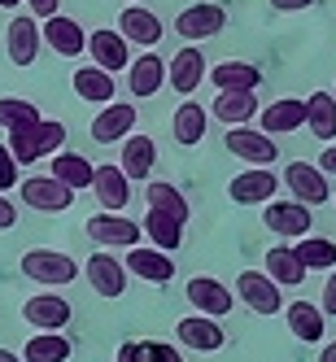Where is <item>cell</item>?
<instances>
[{"label":"cell","mask_w":336,"mask_h":362,"mask_svg":"<svg viewBox=\"0 0 336 362\" xmlns=\"http://www.w3.org/2000/svg\"><path fill=\"white\" fill-rule=\"evenodd\" d=\"M205 74H210V83L219 92H257L262 88V70H257L253 62H219Z\"/></svg>","instance_id":"obj_24"},{"label":"cell","mask_w":336,"mask_h":362,"mask_svg":"<svg viewBox=\"0 0 336 362\" xmlns=\"http://www.w3.org/2000/svg\"><path fill=\"white\" fill-rule=\"evenodd\" d=\"M236 297L253 310V315H279V310H284L279 288H275L262 271H241L236 275Z\"/></svg>","instance_id":"obj_12"},{"label":"cell","mask_w":336,"mask_h":362,"mask_svg":"<svg viewBox=\"0 0 336 362\" xmlns=\"http://www.w3.org/2000/svg\"><path fill=\"white\" fill-rule=\"evenodd\" d=\"M0 5H5V9H18V5H22V0H0Z\"/></svg>","instance_id":"obj_49"},{"label":"cell","mask_w":336,"mask_h":362,"mask_svg":"<svg viewBox=\"0 0 336 362\" xmlns=\"http://www.w3.org/2000/svg\"><path fill=\"white\" fill-rule=\"evenodd\" d=\"M319 362H336V341H328V345L319 349Z\"/></svg>","instance_id":"obj_47"},{"label":"cell","mask_w":336,"mask_h":362,"mask_svg":"<svg viewBox=\"0 0 336 362\" xmlns=\"http://www.w3.org/2000/svg\"><path fill=\"white\" fill-rule=\"evenodd\" d=\"M83 53H92L96 70H105V74H118V70L132 66V48H127V40L118 31H92Z\"/></svg>","instance_id":"obj_20"},{"label":"cell","mask_w":336,"mask_h":362,"mask_svg":"<svg viewBox=\"0 0 336 362\" xmlns=\"http://www.w3.org/2000/svg\"><path fill=\"white\" fill-rule=\"evenodd\" d=\"M122 271H132L136 279H144V284H170L175 279V257L170 253H162V249H127V262H122Z\"/></svg>","instance_id":"obj_21"},{"label":"cell","mask_w":336,"mask_h":362,"mask_svg":"<svg viewBox=\"0 0 336 362\" xmlns=\"http://www.w3.org/2000/svg\"><path fill=\"white\" fill-rule=\"evenodd\" d=\"M275 288H297V284H306V271H301V262L293 257V249L289 245H275L271 253H267V271H262Z\"/></svg>","instance_id":"obj_35"},{"label":"cell","mask_w":336,"mask_h":362,"mask_svg":"<svg viewBox=\"0 0 336 362\" xmlns=\"http://www.w3.org/2000/svg\"><path fill=\"white\" fill-rule=\"evenodd\" d=\"M5 53L22 70L35 66V57H40V22L35 18H27V13L9 18V27H5Z\"/></svg>","instance_id":"obj_11"},{"label":"cell","mask_w":336,"mask_h":362,"mask_svg":"<svg viewBox=\"0 0 336 362\" xmlns=\"http://www.w3.org/2000/svg\"><path fill=\"white\" fill-rule=\"evenodd\" d=\"M140 231H144V236L158 245L162 253H175L179 245H184V223H175L170 214H158V210H149V214H144Z\"/></svg>","instance_id":"obj_37"},{"label":"cell","mask_w":336,"mask_h":362,"mask_svg":"<svg viewBox=\"0 0 336 362\" xmlns=\"http://www.w3.org/2000/svg\"><path fill=\"white\" fill-rule=\"evenodd\" d=\"M284 319H289V332L306 345H319L323 341V310L310 305V301H293L284 305Z\"/></svg>","instance_id":"obj_32"},{"label":"cell","mask_w":336,"mask_h":362,"mask_svg":"<svg viewBox=\"0 0 336 362\" xmlns=\"http://www.w3.org/2000/svg\"><path fill=\"white\" fill-rule=\"evenodd\" d=\"M18 162L9 158V148L5 144H0V192H9V188H18Z\"/></svg>","instance_id":"obj_39"},{"label":"cell","mask_w":336,"mask_h":362,"mask_svg":"<svg viewBox=\"0 0 336 362\" xmlns=\"http://www.w3.org/2000/svg\"><path fill=\"white\" fill-rule=\"evenodd\" d=\"M332 100H336V92H332Z\"/></svg>","instance_id":"obj_51"},{"label":"cell","mask_w":336,"mask_h":362,"mask_svg":"<svg viewBox=\"0 0 336 362\" xmlns=\"http://www.w3.org/2000/svg\"><path fill=\"white\" fill-rule=\"evenodd\" d=\"M214 118L227 127H245L257 118V96L253 92H219L214 96Z\"/></svg>","instance_id":"obj_34"},{"label":"cell","mask_w":336,"mask_h":362,"mask_svg":"<svg viewBox=\"0 0 336 362\" xmlns=\"http://www.w3.org/2000/svg\"><path fill=\"white\" fill-rule=\"evenodd\" d=\"M315 166H319L323 175H336V144H328V148L319 153V162H315Z\"/></svg>","instance_id":"obj_46"},{"label":"cell","mask_w":336,"mask_h":362,"mask_svg":"<svg viewBox=\"0 0 336 362\" xmlns=\"http://www.w3.org/2000/svg\"><path fill=\"white\" fill-rule=\"evenodd\" d=\"M132 96H158L166 88V62L158 53H144V57H132Z\"/></svg>","instance_id":"obj_29"},{"label":"cell","mask_w":336,"mask_h":362,"mask_svg":"<svg viewBox=\"0 0 336 362\" xmlns=\"http://www.w3.org/2000/svg\"><path fill=\"white\" fill-rule=\"evenodd\" d=\"M92 162L83 158V153H70V148H62V153H53V175L62 188H70V192H83V188H92Z\"/></svg>","instance_id":"obj_27"},{"label":"cell","mask_w":336,"mask_h":362,"mask_svg":"<svg viewBox=\"0 0 336 362\" xmlns=\"http://www.w3.org/2000/svg\"><path fill=\"white\" fill-rule=\"evenodd\" d=\"M223 27H227V9H223V5H188V9L175 13V31L184 35L188 44L214 40Z\"/></svg>","instance_id":"obj_5"},{"label":"cell","mask_w":336,"mask_h":362,"mask_svg":"<svg viewBox=\"0 0 336 362\" xmlns=\"http://www.w3.org/2000/svg\"><path fill=\"white\" fill-rule=\"evenodd\" d=\"M223 144H227V153H236V158L249 162V166H271L279 158V144L271 136H262V132H249V127H231Z\"/></svg>","instance_id":"obj_14"},{"label":"cell","mask_w":336,"mask_h":362,"mask_svg":"<svg viewBox=\"0 0 336 362\" xmlns=\"http://www.w3.org/2000/svg\"><path fill=\"white\" fill-rule=\"evenodd\" d=\"M0 362H22V358H18L13 349H0Z\"/></svg>","instance_id":"obj_48"},{"label":"cell","mask_w":336,"mask_h":362,"mask_svg":"<svg viewBox=\"0 0 336 362\" xmlns=\"http://www.w3.org/2000/svg\"><path fill=\"white\" fill-rule=\"evenodd\" d=\"M205 79V57H201V48L197 44H184L179 53L166 62V83L179 92V96H192Z\"/></svg>","instance_id":"obj_15"},{"label":"cell","mask_w":336,"mask_h":362,"mask_svg":"<svg viewBox=\"0 0 336 362\" xmlns=\"http://www.w3.org/2000/svg\"><path fill=\"white\" fill-rule=\"evenodd\" d=\"M144 201H149V210H158V214H170L175 223H188V214H192V205L184 201V192H179L175 184H162V179H149V188H144Z\"/></svg>","instance_id":"obj_33"},{"label":"cell","mask_w":336,"mask_h":362,"mask_svg":"<svg viewBox=\"0 0 336 362\" xmlns=\"http://www.w3.org/2000/svg\"><path fill=\"white\" fill-rule=\"evenodd\" d=\"M332 205H336V201H332Z\"/></svg>","instance_id":"obj_52"},{"label":"cell","mask_w":336,"mask_h":362,"mask_svg":"<svg viewBox=\"0 0 336 362\" xmlns=\"http://www.w3.org/2000/svg\"><path fill=\"white\" fill-rule=\"evenodd\" d=\"M162 18L158 13H149V9H140V5H127L122 13H118V35L122 40H132V44H144V48H153L162 40Z\"/></svg>","instance_id":"obj_22"},{"label":"cell","mask_w":336,"mask_h":362,"mask_svg":"<svg viewBox=\"0 0 336 362\" xmlns=\"http://www.w3.org/2000/svg\"><path fill=\"white\" fill-rule=\"evenodd\" d=\"M22 275L35 284H48V288H66V284L79 279V262L57 249H27L22 253Z\"/></svg>","instance_id":"obj_2"},{"label":"cell","mask_w":336,"mask_h":362,"mask_svg":"<svg viewBox=\"0 0 336 362\" xmlns=\"http://www.w3.org/2000/svg\"><path fill=\"white\" fill-rule=\"evenodd\" d=\"M27 5H31L35 18H53V13H62V0H27Z\"/></svg>","instance_id":"obj_45"},{"label":"cell","mask_w":336,"mask_h":362,"mask_svg":"<svg viewBox=\"0 0 336 362\" xmlns=\"http://www.w3.org/2000/svg\"><path fill=\"white\" fill-rule=\"evenodd\" d=\"M92 188H96V201L105 205V214H118L127 201H132V179H127L118 166H96L92 170Z\"/></svg>","instance_id":"obj_23"},{"label":"cell","mask_w":336,"mask_h":362,"mask_svg":"<svg viewBox=\"0 0 336 362\" xmlns=\"http://www.w3.org/2000/svg\"><path fill=\"white\" fill-rule=\"evenodd\" d=\"M149 362H184V358H179V349L166 345V341H149Z\"/></svg>","instance_id":"obj_41"},{"label":"cell","mask_w":336,"mask_h":362,"mask_svg":"<svg viewBox=\"0 0 336 362\" xmlns=\"http://www.w3.org/2000/svg\"><path fill=\"white\" fill-rule=\"evenodd\" d=\"M83 231H88L96 245H105V249H136V245L144 240L140 223L127 218V214H92Z\"/></svg>","instance_id":"obj_4"},{"label":"cell","mask_w":336,"mask_h":362,"mask_svg":"<svg viewBox=\"0 0 336 362\" xmlns=\"http://www.w3.org/2000/svg\"><path fill=\"white\" fill-rule=\"evenodd\" d=\"M188 301L197 305V315L205 319H223L236 310V297H231V288L223 279H210V275H192L188 279Z\"/></svg>","instance_id":"obj_6"},{"label":"cell","mask_w":336,"mask_h":362,"mask_svg":"<svg viewBox=\"0 0 336 362\" xmlns=\"http://www.w3.org/2000/svg\"><path fill=\"white\" fill-rule=\"evenodd\" d=\"M31 122H40L35 100H27V96H0V127H5V132H13V127H31Z\"/></svg>","instance_id":"obj_38"},{"label":"cell","mask_w":336,"mask_h":362,"mask_svg":"<svg viewBox=\"0 0 336 362\" xmlns=\"http://www.w3.org/2000/svg\"><path fill=\"white\" fill-rule=\"evenodd\" d=\"M284 184H289L293 201H297V205H306V210H315V205L332 201V192H328V175H323L319 166H306V162H293L289 170H284Z\"/></svg>","instance_id":"obj_8"},{"label":"cell","mask_w":336,"mask_h":362,"mask_svg":"<svg viewBox=\"0 0 336 362\" xmlns=\"http://www.w3.org/2000/svg\"><path fill=\"white\" fill-rule=\"evenodd\" d=\"M153 166H158V144L149 136H127L122 140V158H118V170L127 179H149Z\"/></svg>","instance_id":"obj_25"},{"label":"cell","mask_w":336,"mask_h":362,"mask_svg":"<svg viewBox=\"0 0 336 362\" xmlns=\"http://www.w3.org/2000/svg\"><path fill=\"white\" fill-rule=\"evenodd\" d=\"M262 223L275 231V236H310V227H315V210H306L297 201H267L262 205Z\"/></svg>","instance_id":"obj_10"},{"label":"cell","mask_w":336,"mask_h":362,"mask_svg":"<svg viewBox=\"0 0 336 362\" xmlns=\"http://www.w3.org/2000/svg\"><path fill=\"white\" fill-rule=\"evenodd\" d=\"M13 223H18V205H13L5 192H0V231H9Z\"/></svg>","instance_id":"obj_43"},{"label":"cell","mask_w":336,"mask_h":362,"mask_svg":"<svg viewBox=\"0 0 336 362\" xmlns=\"http://www.w3.org/2000/svg\"><path fill=\"white\" fill-rule=\"evenodd\" d=\"M5 148H9V158H13L18 166H35L40 158H53V153L66 148V122L40 118V122H31V127H13Z\"/></svg>","instance_id":"obj_1"},{"label":"cell","mask_w":336,"mask_h":362,"mask_svg":"<svg viewBox=\"0 0 336 362\" xmlns=\"http://www.w3.org/2000/svg\"><path fill=\"white\" fill-rule=\"evenodd\" d=\"M310 5H319V0H271L275 13H301V9H310Z\"/></svg>","instance_id":"obj_44"},{"label":"cell","mask_w":336,"mask_h":362,"mask_svg":"<svg viewBox=\"0 0 336 362\" xmlns=\"http://www.w3.org/2000/svg\"><path fill=\"white\" fill-rule=\"evenodd\" d=\"M74 96L88 100V105H110V100L118 96V83H114V74L105 70H96V66H79L74 70Z\"/></svg>","instance_id":"obj_26"},{"label":"cell","mask_w":336,"mask_h":362,"mask_svg":"<svg viewBox=\"0 0 336 362\" xmlns=\"http://www.w3.org/2000/svg\"><path fill=\"white\" fill-rule=\"evenodd\" d=\"M127 5H136V0H127Z\"/></svg>","instance_id":"obj_50"},{"label":"cell","mask_w":336,"mask_h":362,"mask_svg":"<svg viewBox=\"0 0 336 362\" xmlns=\"http://www.w3.org/2000/svg\"><path fill=\"white\" fill-rule=\"evenodd\" d=\"M114 362H149V341H122Z\"/></svg>","instance_id":"obj_40"},{"label":"cell","mask_w":336,"mask_h":362,"mask_svg":"<svg viewBox=\"0 0 336 362\" xmlns=\"http://www.w3.org/2000/svg\"><path fill=\"white\" fill-rule=\"evenodd\" d=\"M205 127H210V114H205L197 100H184V105L175 110V118H170L175 144H184V148H192V144H201V140H205Z\"/></svg>","instance_id":"obj_30"},{"label":"cell","mask_w":336,"mask_h":362,"mask_svg":"<svg viewBox=\"0 0 336 362\" xmlns=\"http://www.w3.org/2000/svg\"><path fill=\"white\" fill-rule=\"evenodd\" d=\"M70 354L74 349H70V341H66L62 332H35L18 358L22 362H70Z\"/></svg>","instance_id":"obj_36"},{"label":"cell","mask_w":336,"mask_h":362,"mask_svg":"<svg viewBox=\"0 0 336 362\" xmlns=\"http://www.w3.org/2000/svg\"><path fill=\"white\" fill-rule=\"evenodd\" d=\"M306 127V105L297 96H279V100H271V105L257 114V132L262 136H289V132H301Z\"/></svg>","instance_id":"obj_18"},{"label":"cell","mask_w":336,"mask_h":362,"mask_svg":"<svg viewBox=\"0 0 336 362\" xmlns=\"http://www.w3.org/2000/svg\"><path fill=\"white\" fill-rule=\"evenodd\" d=\"M79 275H88V284H92V293L96 297H122L127 293V271H122V262L114 253H92L88 262L79 267Z\"/></svg>","instance_id":"obj_9"},{"label":"cell","mask_w":336,"mask_h":362,"mask_svg":"<svg viewBox=\"0 0 336 362\" xmlns=\"http://www.w3.org/2000/svg\"><path fill=\"white\" fill-rule=\"evenodd\" d=\"M136 122H140L136 105H127V100H110V105L92 118V140L96 144H122L127 136L136 132Z\"/></svg>","instance_id":"obj_7"},{"label":"cell","mask_w":336,"mask_h":362,"mask_svg":"<svg viewBox=\"0 0 336 362\" xmlns=\"http://www.w3.org/2000/svg\"><path fill=\"white\" fill-rule=\"evenodd\" d=\"M175 341H184L197 354H214L227 345V332L219 327V319H205V315H188L175 323Z\"/></svg>","instance_id":"obj_19"},{"label":"cell","mask_w":336,"mask_h":362,"mask_svg":"<svg viewBox=\"0 0 336 362\" xmlns=\"http://www.w3.org/2000/svg\"><path fill=\"white\" fill-rule=\"evenodd\" d=\"M22 319H27L35 332H62L70 323V301L57 293H35L22 301Z\"/></svg>","instance_id":"obj_13"},{"label":"cell","mask_w":336,"mask_h":362,"mask_svg":"<svg viewBox=\"0 0 336 362\" xmlns=\"http://www.w3.org/2000/svg\"><path fill=\"white\" fill-rule=\"evenodd\" d=\"M319 310H323V319H328V315H336V271H328V284H323V301H319Z\"/></svg>","instance_id":"obj_42"},{"label":"cell","mask_w":336,"mask_h":362,"mask_svg":"<svg viewBox=\"0 0 336 362\" xmlns=\"http://www.w3.org/2000/svg\"><path fill=\"white\" fill-rule=\"evenodd\" d=\"M289 249H293V257L301 262L306 275L310 271H336V240H328V236H301Z\"/></svg>","instance_id":"obj_31"},{"label":"cell","mask_w":336,"mask_h":362,"mask_svg":"<svg viewBox=\"0 0 336 362\" xmlns=\"http://www.w3.org/2000/svg\"><path fill=\"white\" fill-rule=\"evenodd\" d=\"M301 105H306V132L315 140H336V100H332V92H310Z\"/></svg>","instance_id":"obj_28"},{"label":"cell","mask_w":336,"mask_h":362,"mask_svg":"<svg viewBox=\"0 0 336 362\" xmlns=\"http://www.w3.org/2000/svg\"><path fill=\"white\" fill-rule=\"evenodd\" d=\"M275 188H279V179L267 166H249L245 175H236L227 184V197L236 205H267V201H275Z\"/></svg>","instance_id":"obj_16"},{"label":"cell","mask_w":336,"mask_h":362,"mask_svg":"<svg viewBox=\"0 0 336 362\" xmlns=\"http://www.w3.org/2000/svg\"><path fill=\"white\" fill-rule=\"evenodd\" d=\"M18 192L40 214H66L70 205H74V192L62 188L53 175H27V179H18Z\"/></svg>","instance_id":"obj_3"},{"label":"cell","mask_w":336,"mask_h":362,"mask_svg":"<svg viewBox=\"0 0 336 362\" xmlns=\"http://www.w3.org/2000/svg\"><path fill=\"white\" fill-rule=\"evenodd\" d=\"M40 44H48V48H53V53H62V57H79L83 44H88V31H83L74 18L53 13V18H44V27H40Z\"/></svg>","instance_id":"obj_17"}]
</instances>
